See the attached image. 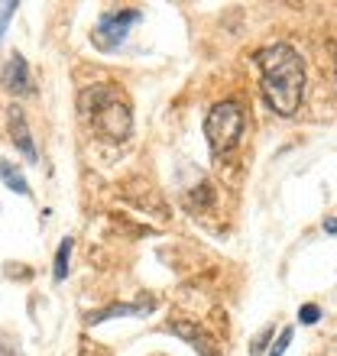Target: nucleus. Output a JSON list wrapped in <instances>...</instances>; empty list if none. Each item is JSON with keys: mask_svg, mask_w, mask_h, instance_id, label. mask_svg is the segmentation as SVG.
<instances>
[{"mask_svg": "<svg viewBox=\"0 0 337 356\" xmlns=\"http://www.w3.org/2000/svg\"><path fill=\"white\" fill-rule=\"evenodd\" d=\"M256 65H260V81H262V94L269 107L279 117H292L299 111L301 94H305V65L301 56L289 42H272L262 46L256 52Z\"/></svg>", "mask_w": 337, "mask_h": 356, "instance_id": "f257e3e1", "label": "nucleus"}, {"mask_svg": "<svg viewBox=\"0 0 337 356\" xmlns=\"http://www.w3.org/2000/svg\"><path fill=\"white\" fill-rule=\"evenodd\" d=\"M81 113L88 117L91 130L107 143H123L133 130L130 104L120 97V88L113 85H94L81 91Z\"/></svg>", "mask_w": 337, "mask_h": 356, "instance_id": "f03ea898", "label": "nucleus"}, {"mask_svg": "<svg viewBox=\"0 0 337 356\" xmlns=\"http://www.w3.org/2000/svg\"><path fill=\"white\" fill-rule=\"evenodd\" d=\"M244 127H246V117H244V107L237 101L214 104L205 117V136L211 143V152L214 156L230 152L240 143V136H244Z\"/></svg>", "mask_w": 337, "mask_h": 356, "instance_id": "7ed1b4c3", "label": "nucleus"}, {"mask_svg": "<svg viewBox=\"0 0 337 356\" xmlns=\"http://www.w3.org/2000/svg\"><path fill=\"white\" fill-rule=\"evenodd\" d=\"M140 19H143V10H136V7L104 13V17L97 19V26H94V46L101 49V52L120 49L123 39H127V33H130V26H136Z\"/></svg>", "mask_w": 337, "mask_h": 356, "instance_id": "20e7f679", "label": "nucleus"}, {"mask_svg": "<svg viewBox=\"0 0 337 356\" xmlns=\"http://www.w3.org/2000/svg\"><path fill=\"white\" fill-rule=\"evenodd\" d=\"M0 81H3V91L17 94V97H26V94H33V75H29L26 58L19 56V52H13V56L7 58V65H3V75H0Z\"/></svg>", "mask_w": 337, "mask_h": 356, "instance_id": "39448f33", "label": "nucleus"}, {"mask_svg": "<svg viewBox=\"0 0 337 356\" xmlns=\"http://www.w3.org/2000/svg\"><path fill=\"white\" fill-rule=\"evenodd\" d=\"M168 330H172L175 337L185 340L188 347H195L201 356H217V353H221L217 340L211 337V334H205L198 324H191V321H172V324H168Z\"/></svg>", "mask_w": 337, "mask_h": 356, "instance_id": "423d86ee", "label": "nucleus"}, {"mask_svg": "<svg viewBox=\"0 0 337 356\" xmlns=\"http://www.w3.org/2000/svg\"><path fill=\"white\" fill-rule=\"evenodd\" d=\"M7 127H10V140L17 143V149L23 152V159H26V162H39V152H36V146H33V133H29L26 113L19 111V107H10Z\"/></svg>", "mask_w": 337, "mask_h": 356, "instance_id": "0eeeda50", "label": "nucleus"}, {"mask_svg": "<svg viewBox=\"0 0 337 356\" xmlns=\"http://www.w3.org/2000/svg\"><path fill=\"white\" fill-rule=\"evenodd\" d=\"M150 311H152V301H146V305H143V301L140 305H107V308L88 314L84 324L94 327V324H101V321H107V318H133V314H150Z\"/></svg>", "mask_w": 337, "mask_h": 356, "instance_id": "6e6552de", "label": "nucleus"}, {"mask_svg": "<svg viewBox=\"0 0 337 356\" xmlns=\"http://www.w3.org/2000/svg\"><path fill=\"white\" fill-rule=\"evenodd\" d=\"M0 178H3V185L7 188H13L17 195H23V197H29V181L23 178V172L13 165L10 159H0Z\"/></svg>", "mask_w": 337, "mask_h": 356, "instance_id": "1a4fd4ad", "label": "nucleus"}, {"mask_svg": "<svg viewBox=\"0 0 337 356\" xmlns=\"http://www.w3.org/2000/svg\"><path fill=\"white\" fill-rule=\"evenodd\" d=\"M72 246H75V240H72V236H65V240L58 243V250H56V266H52V279H56V282H65L68 263H72Z\"/></svg>", "mask_w": 337, "mask_h": 356, "instance_id": "9d476101", "label": "nucleus"}, {"mask_svg": "<svg viewBox=\"0 0 337 356\" xmlns=\"http://www.w3.org/2000/svg\"><path fill=\"white\" fill-rule=\"evenodd\" d=\"M269 343H272V324H269V327H262L260 334L253 337V343H250V353H253V356H260L262 350L269 347Z\"/></svg>", "mask_w": 337, "mask_h": 356, "instance_id": "9b49d317", "label": "nucleus"}, {"mask_svg": "<svg viewBox=\"0 0 337 356\" xmlns=\"http://www.w3.org/2000/svg\"><path fill=\"white\" fill-rule=\"evenodd\" d=\"M292 334H295V330H292V327H285V330H282L279 337H276V343H272V347H269V356H282V353H285V350H289V343H292Z\"/></svg>", "mask_w": 337, "mask_h": 356, "instance_id": "f8f14e48", "label": "nucleus"}, {"mask_svg": "<svg viewBox=\"0 0 337 356\" xmlns=\"http://www.w3.org/2000/svg\"><path fill=\"white\" fill-rule=\"evenodd\" d=\"M318 318H321V308H318V305H301L299 324H318Z\"/></svg>", "mask_w": 337, "mask_h": 356, "instance_id": "ddd939ff", "label": "nucleus"}, {"mask_svg": "<svg viewBox=\"0 0 337 356\" xmlns=\"http://www.w3.org/2000/svg\"><path fill=\"white\" fill-rule=\"evenodd\" d=\"M17 0H7V3H3V7H0V36H3V29H7V23H10V17H13V13H17Z\"/></svg>", "mask_w": 337, "mask_h": 356, "instance_id": "4468645a", "label": "nucleus"}, {"mask_svg": "<svg viewBox=\"0 0 337 356\" xmlns=\"http://www.w3.org/2000/svg\"><path fill=\"white\" fill-rule=\"evenodd\" d=\"M324 230H328V234H337V217H328V220H324Z\"/></svg>", "mask_w": 337, "mask_h": 356, "instance_id": "2eb2a0df", "label": "nucleus"}, {"mask_svg": "<svg viewBox=\"0 0 337 356\" xmlns=\"http://www.w3.org/2000/svg\"><path fill=\"white\" fill-rule=\"evenodd\" d=\"M334 85H337V46H334Z\"/></svg>", "mask_w": 337, "mask_h": 356, "instance_id": "dca6fc26", "label": "nucleus"}]
</instances>
